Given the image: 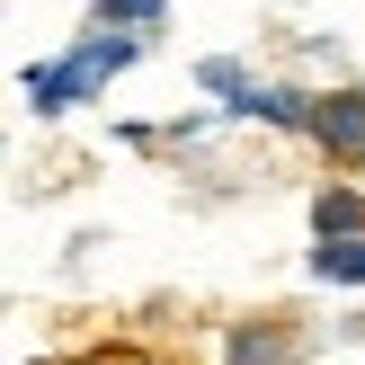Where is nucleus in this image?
Masks as SVG:
<instances>
[{"label":"nucleus","instance_id":"obj_2","mask_svg":"<svg viewBox=\"0 0 365 365\" xmlns=\"http://www.w3.org/2000/svg\"><path fill=\"white\" fill-rule=\"evenodd\" d=\"M312 143L339 160V170H365V89H339V98H312Z\"/></svg>","mask_w":365,"mask_h":365},{"label":"nucleus","instance_id":"obj_3","mask_svg":"<svg viewBox=\"0 0 365 365\" xmlns=\"http://www.w3.org/2000/svg\"><path fill=\"white\" fill-rule=\"evenodd\" d=\"M312 277L321 285H365V232L356 241H312Z\"/></svg>","mask_w":365,"mask_h":365},{"label":"nucleus","instance_id":"obj_1","mask_svg":"<svg viewBox=\"0 0 365 365\" xmlns=\"http://www.w3.org/2000/svg\"><path fill=\"white\" fill-rule=\"evenodd\" d=\"M134 53H143V36H116V27H98L89 45H71L63 63H36V71H27V98L45 107V116H63V107L98 98V89L116 81V71L134 63Z\"/></svg>","mask_w":365,"mask_h":365},{"label":"nucleus","instance_id":"obj_4","mask_svg":"<svg viewBox=\"0 0 365 365\" xmlns=\"http://www.w3.org/2000/svg\"><path fill=\"white\" fill-rule=\"evenodd\" d=\"M232 365H303V348L285 330H241L232 339Z\"/></svg>","mask_w":365,"mask_h":365},{"label":"nucleus","instance_id":"obj_6","mask_svg":"<svg viewBox=\"0 0 365 365\" xmlns=\"http://www.w3.org/2000/svg\"><path fill=\"white\" fill-rule=\"evenodd\" d=\"M81 365H134V356H116V348H98V356H81Z\"/></svg>","mask_w":365,"mask_h":365},{"label":"nucleus","instance_id":"obj_5","mask_svg":"<svg viewBox=\"0 0 365 365\" xmlns=\"http://www.w3.org/2000/svg\"><path fill=\"white\" fill-rule=\"evenodd\" d=\"M160 9H170V0H107L98 18H107V27H116V18H160Z\"/></svg>","mask_w":365,"mask_h":365}]
</instances>
